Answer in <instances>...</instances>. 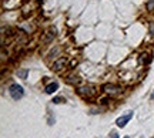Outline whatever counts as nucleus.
Returning <instances> with one entry per match:
<instances>
[{
    "label": "nucleus",
    "instance_id": "obj_5",
    "mask_svg": "<svg viewBox=\"0 0 154 138\" xmlns=\"http://www.w3.org/2000/svg\"><path fill=\"white\" fill-rule=\"evenodd\" d=\"M103 90H104L107 94H116L120 91V87H117L114 84H106L104 87H103Z\"/></svg>",
    "mask_w": 154,
    "mask_h": 138
},
{
    "label": "nucleus",
    "instance_id": "obj_14",
    "mask_svg": "<svg viewBox=\"0 0 154 138\" xmlns=\"http://www.w3.org/2000/svg\"><path fill=\"white\" fill-rule=\"evenodd\" d=\"M124 138H130V137H124Z\"/></svg>",
    "mask_w": 154,
    "mask_h": 138
},
{
    "label": "nucleus",
    "instance_id": "obj_13",
    "mask_svg": "<svg viewBox=\"0 0 154 138\" xmlns=\"http://www.w3.org/2000/svg\"><path fill=\"white\" fill-rule=\"evenodd\" d=\"M154 98V91H153V94H151V100H153Z\"/></svg>",
    "mask_w": 154,
    "mask_h": 138
},
{
    "label": "nucleus",
    "instance_id": "obj_12",
    "mask_svg": "<svg viewBox=\"0 0 154 138\" xmlns=\"http://www.w3.org/2000/svg\"><path fill=\"white\" fill-rule=\"evenodd\" d=\"M110 138H119V134L116 133V131H113V133H111V135H110Z\"/></svg>",
    "mask_w": 154,
    "mask_h": 138
},
{
    "label": "nucleus",
    "instance_id": "obj_4",
    "mask_svg": "<svg viewBox=\"0 0 154 138\" xmlns=\"http://www.w3.org/2000/svg\"><path fill=\"white\" fill-rule=\"evenodd\" d=\"M67 64V60H66V57H60L59 60H56L54 63H53V67H51V70L53 71H60L63 67Z\"/></svg>",
    "mask_w": 154,
    "mask_h": 138
},
{
    "label": "nucleus",
    "instance_id": "obj_3",
    "mask_svg": "<svg viewBox=\"0 0 154 138\" xmlns=\"http://www.w3.org/2000/svg\"><path fill=\"white\" fill-rule=\"evenodd\" d=\"M56 37V28L54 27H51V28H49L46 33L43 34V37H42V41L43 43H50V41H53V39Z\"/></svg>",
    "mask_w": 154,
    "mask_h": 138
},
{
    "label": "nucleus",
    "instance_id": "obj_9",
    "mask_svg": "<svg viewBox=\"0 0 154 138\" xmlns=\"http://www.w3.org/2000/svg\"><path fill=\"white\" fill-rule=\"evenodd\" d=\"M53 103L54 104H61V103H66V98H63V97H54Z\"/></svg>",
    "mask_w": 154,
    "mask_h": 138
},
{
    "label": "nucleus",
    "instance_id": "obj_8",
    "mask_svg": "<svg viewBox=\"0 0 154 138\" xmlns=\"http://www.w3.org/2000/svg\"><path fill=\"white\" fill-rule=\"evenodd\" d=\"M27 74H29L27 70H19V71H17V76H19L20 78H23V80L27 78Z\"/></svg>",
    "mask_w": 154,
    "mask_h": 138
},
{
    "label": "nucleus",
    "instance_id": "obj_1",
    "mask_svg": "<svg viewBox=\"0 0 154 138\" xmlns=\"http://www.w3.org/2000/svg\"><path fill=\"white\" fill-rule=\"evenodd\" d=\"M9 94L11 95L13 100H20L24 95V90L19 84H11L10 87H9Z\"/></svg>",
    "mask_w": 154,
    "mask_h": 138
},
{
    "label": "nucleus",
    "instance_id": "obj_6",
    "mask_svg": "<svg viewBox=\"0 0 154 138\" xmlns=\"http://www.w3.org/2000/svg\"><path fill=\"white\" fill-rule=\"evenodd\" d=\"M79 93H80V94H87L88 97H90V95H93V94L96 93V90H94L93 86H86V87L79 88Z\"/></svg>",
    "mask_w": 154,
    "mask_h": 138
},
{
    "label": "nucleus",
    "instance_id": "obj_11",
    "mask_svg": "<svg viewBox=\"0 0 154 138\" xmlns=\"http://www.w3.org/2000/svg\"><path fill=\"white\" fill-rule=\"evenodd\" d=\"M146 56L147 54H143V57H141V63H146V64H147V63L150 61V58L149 57H146Z\"/></svg>",
    "mask_w": 154,
    "mask_h": 138
},
{
    "label": "nucleus",
    "instance_id": "obj_7",
    "mask_svg": "<svg viewBox=\"0 0 154 138\" xmlns=\"http://www.w3.org/2000/svg\"><path fill=\"white\" fill-rule=\"evenodd\" d=\"M57 90H59V83H51V84H49V86L46 87V93L53 94L54 91H57Z\"/></svg>",
    "mask_w": 154,
    "mask_h": 138
},
{
    "label": "nucleus",
    "instance_id": "obj_10",
    "mask_svg": "<svg viewBox=\"0 0 154 138\" xmlns=\"http://www.w3.org/2000/svg\"><path fill=\"white\" fill-rule=\"evenodd\" d=\"M149 11H154V0L149 2Z\"/></svg>",
    "mask_w": 154,
    "mask_h": 138
},
{
    "label": "nucleus",
    "instance_id": "obj_2",
    "mask_svg": "<svg viewBox=\"0 0 154 138\" xmlns=\"http://www.w3.org/2000/svg\"><path fill=\"white\" fill-rule=\"evenodd\" d=\"M131 117H133V111H127V114H124V116H121L117 118V121H116V124H117V127H126V124L130 120H131Z\"/></svg>",
    "mask_w": 154,
    "mask_h": 138
}]
</instances>
